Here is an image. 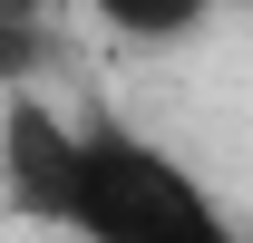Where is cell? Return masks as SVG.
<instances>
[{"label": "cell", "instance_id": "1", "mask_svg": "<svg viewBox=\"0 0 253 243\" xmlns=\"http://www.w3.org/2000/svg\"><path fill=\"white\" fill-rule=\"evenodd\" d=\"M59 234H78V243H234V214L175 156H156L136 126L97 117V126H78V195H68Z\"/></svg>", "mask_w": 253, "mask_h": 243}, {"label": "cell", "instance_id": "2", "mask_svg": "<svg viewBox=\"0 0 253 243\" xmlns=\"http://www.w3.org/2000/svg\"><path fill=\"white\" fill-rule=\"evenodd\" d=\"M68 195H78V126L30 88H0V204L20 224H68Z\"/></svg>", "mask_w": 253, "mask_h": 243}, {"label": "cell", "instance_id": "3", "mask_svg": "<svg viewBox=\"0 0 253 243\" xmlns=\"http://www.w3.org/2000/svg\"><path fill=\"white\" fill-rule=\"evenodd\" d=\"M97 30L117 39H146V49H166V39H195L205 20H214V0H88Z\"/></svg>", "mask_w": 253, "mask_h": 243}, {"label": "cell", "instance_id": "4", "mask_svg": "<svg viewBox=\"0 0 253 243\" xmlns=\"http://www.w3.org/2000/svg\"><path fill=\"white\" fill-rule=\"evenodd\" d=\"M0 30H49V0H0Z\"/></svg>", "mask_w": 253, "mask_h": 243}]
</instances>
